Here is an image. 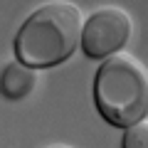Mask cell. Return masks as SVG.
<instances>
[{
    "label": "cell",
    "instance_id": "1",
    "mask_svg": "<svg viewBox=\"0 0 148 148\" xmlns=\"http://www.w3.org/2000/svg\"><path fill=\"white\" fill-rule=\"evenodd\" d=\"M84 15L69 0H52L40 5L17 30V62L32 69H47L67 62L82 40Z\"/></svg>",
    "mask_w": 148,
    "mask_h": 148
},
{
    "label": "cell",
    "instance_id": "6",
    "mask_svg": "<svg viewBox=\"0 0 148 148\" xmlns=\"http://www.w3.org/2000/svg\"><path fill=\"white\" fill-rule=\"evenodd\" d=\"M49 148H72V146H64V143H57V146H49Z\"/></svg>",
    "mask_w": 148,
    "mask_h": 148
},
{
    "label": "cell",
    "instance_id": "5",
    "mask_svg": "<svg viewBox=\"0 0 148 148\" xmlns=\"http://www.w3.org/2000/svg\"><path fill=\"white\" fill-rule=\"evenodd\" d=\"M121 148H148V121L146 119L126 128Z\"/></svg>",
    "mask_w": 148,
    "mask_h": 148
},
{
    "label": "cell",
    "instance_id": "2",
    "mask_svg": "<svg viewBox=\"0 0 148 148\" xmlns=\"http://www.w3.org/2000/svg\"><path fill=\"white\" fill-rule=\"evenodd\" d=\"M94 101L116 128H128L148 116V69L131 54H111L96 69Z\"/></svg>",
    "mask_w": 148,
    "mask_h": 148
},
{
    "label": "cell",
    "instance_id": "3",
    "mask_svg": "<svg viewBox=\"0 0 148 148\" xmlns=\"http://www.w3.org/2000/svg\"><path fill=\"white\" fill-rule=\"evenodd\" d=\"M133 35V20L123 8H99L82 27V49L91 59H109L121 52Z\"/></svg>",
    "mask_w": 148,
    "mask_h": 148
},
{
    "label": "cell",
    "instance_id": "4",
    "mask_svg": "<svg viewBox=\"0 0 148 148\" xmlns=\"http://www.w3.org/2000/svg\"><path fill=\"white\" fill-rule=\"evenodd\" d=\"M37 86V74L32 67L22 62H12L0 72V94L5 99H25L32 94V89Z\"/></svg>",
    "mask_w": 148,
    "mask_h": 148
}]
</instances>
